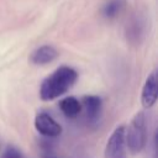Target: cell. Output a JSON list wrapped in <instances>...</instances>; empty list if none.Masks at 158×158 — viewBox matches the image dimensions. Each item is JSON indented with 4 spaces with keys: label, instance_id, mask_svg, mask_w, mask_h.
<instances>
[{
    "label": "cell",
    "instance_id": "2",
    "mask_svg": "<svg viewBox=\"0 0 158 158\" xmlns=\"http://www.w3.org/2000/svg\"><path fill=\"white\" fill-rule=\"evenodd\" d=\"M125 139L128 151L132 154L142 152L147 143V117L143 111L137 112L131 120L127 130L125 128Z\"/></svg>",
    "mask_w": 158,
    "mask_h": 158
},
{
    "label": "cell",
    "instance_id": "5",
    "mask_svg": "<svg viewBox=\"0 0 158 158\" xmlns=\"http://www.w3.org/2000/svg\"><path fill=\"white\" fill-rule=\"evenodd\" d=\"M36 130L47 138L58 137L62 133V126L46 111H41L35 117Z\"/></svg>",
    "mask_w": 158,
    "mask_h": 158
},
{
    "label": "cell",
    "instance_id": "11",
    "mask_svg": "<svg viewBox=\"0 0 158 158\" xmlns=\"http://www.w3.org/2000/svg\"><path fill=\"white\" fill-rule=\"evenodd\" d=\"M0 158H25V157L19 148H16L14 146H9L7 148H5V151L2 152Z\"/></svg>",
    "mask_w": 158,
    "mask_h": 158
},
{
    "label": "cell",
    "instance_id": "3",
    "mask_svg": "<svg viewBox=\"0 0 158 158\" xmlns=\"http://www.w3.org/2000/svg\"><path fill=\"white\" fill-rule=\"evenodd\" d=\"M148 31V19L147 15L137 10L135 11L127 20L125 26V36L128 43L133 46H138L143 42Z\"/></svg>",
    "mask_w": 158,
    "mask_h": 158
},
{
    "label": "cell",
    "instance_id": "7",
    "mask_svg": "<svg viewBox=\"0 0 158 158\" xmlns=\"http://www.w3.org/2000/svg\"><path fill=\"white\" fill-rule=\"evenodd\" d=\"M80 104L84 107L85 116H86V120L89 121V123H96L100 118L101 109H102L101 98H99L96 95H86L83 98V101Z\"/></svg>",
    "mask_w": 158,
    "mask_h": 158
},
{
    "label": "cell",
    "instance_id": "10",
    "mask_svg": "<svg viewBox=\"0 0 158 158\" xmlns=\"http://www.w3.org/2000/svg\"><path fill=\"white\" fill-rule=\"evenodd\" d=\"M59 109L63 112V115L68 118L77 117L81 111V104L80 101L74 96L64 98L59 101Z\"/></svg>",
    "mask_w": 158,
    "mask_h": 158
},
{
    "label": "cell",
    "instance_id": "9",
    "mask_svg": "<svg viewBox=\"0 0 158 158\" xmlns=\"http://www.w3.org/2000/svg\"><path fill=\"white\" fill-rule=\"evenodd\" d=\"M126 0H106L100 9V14L105 20L111 21L122 14V11L126 9Z\"/></svg>",
    "mask_w": 158,
    "mask_h": 158
},
{
    "label": "cell",
    "instance_id": "4",
    "mask_svg": "<svg viewBox=\"0 0 158 158\" xmlns=\"http://www.w3.org/2000/svg\"><path fill=\"white\" fill-rule=\"evenodd\" d=\"M125 128H126L125 126L120 125L112 131L105 146V152H104L105 158H127Z\"/></svg>",
    "mask_w": 158,
    "mask_h": 158
},
{
    "label": "cell",
    "instance_id": "1",
    "mask_svg": "<svg viewBox=\"0 0 158 158\" xmlns=\"http://www.w3.org/2000/svg\"><path fill=\"white\" fill-rule=\"evenodd\" d=\"M78 80V72L69 65H62L44 78L40 86V98L43 101L54 100L65 94Z\"/></svg>",
    "mask_w": 158,
    "mask_h": 158
},
{
    "label": "cell",
    "instance_id": "6",
    "mask_svg": "<svg viewBox=\"0 0 158 158\" xmlns=\"http://www.w3.org/2000/svg\"><path fill=\"white\" fill-rule=\"evenodd\" d=\"M156 101H157V73L156 70H152L143 84L141 93V102L143 107L151 109L156 104Z\"/></svg>",
    "mask_w": 158,
    "mask_h": 158
},
{
    "label": "cell",
    "instance_id": "12",
    "mask_svg": "<svg viewBox=\"0 0 158 158\" xmlns=\"http://www.w3.org/2000/svg\"><path fill=\"white\" fill-rule=\"evenodd\" d=\"M43 158H59V157H57L51 149H46L43 152Z\"/></svg>",
    "mask_w": 158,
    "mask_h": 158
},
{
    "label": "cell",
    "instance_id": "8",
    "mask_svg": "<svg viewBox=\"0 0 158 158\" xmlns=\"http://www.w3.org/2000/svg\"><path fill=\"white\" fill-rule=\"evenodd\" d=\"M57 57H58V51L53 46L44 44V46L36 48L31 53L30 60L36 65H44V64L53 62Z\"/></svg>",
    "mask_w": 158,
    "mask_h": 158
}]
</instances>
